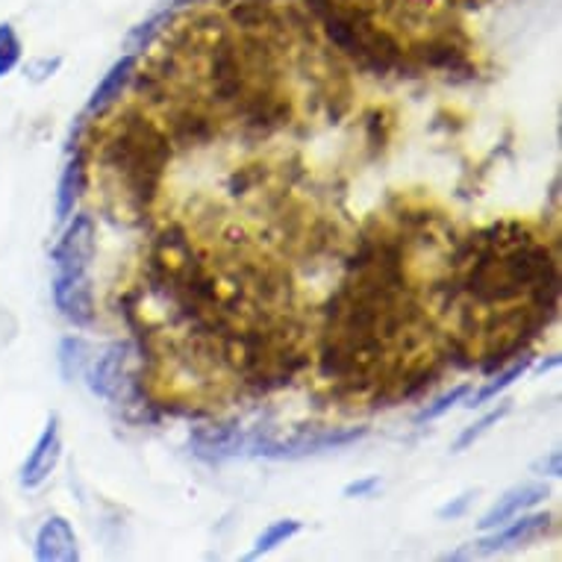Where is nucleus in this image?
I'll return each mask as SVG.
<instances>
[{
  "instance_id": "obj_19",
  "label": "nucleus",
  "mask_w": 562,
  "mask_h": 562,
  "mask_svg": "<svg viewBox=\"0 0 562 562\" xmlns=\"http://www.w3.org/2000/svg\"><path fill=\"white\" fill-rule=\"evenodd\" d=\"M509 413H513V404H509V401H501L498 409H492V413H486V415H483V418H477L474 425H469V427H465V430H462L460 439H457V442L451 445V451L453 453L469 451L471 445L477 442V439H483V436H486L488 430H492V427L498 425L501 418H507Z\"/></svg>"
},
{
  "instance_id": "obj_20",
  "label": "nucleus",
  "mask_w": 562,
  "mask_h": 562,
  "mask_svg": "<svg viewBox=\"0 0 562 562\" xmlns=\"http://www.w3.org/2000/svg\"><path fill=\"white\" fill-rule=\"evenodd\" d=\"M469 392H471L469 383H460V386H453L451 392H445V395L434 397V401H430V404H427L422 413L415 415V425H425V422H436V418H442L445 413H451L453 406L462 404V401L469 397Z\"/></svg>"
},
{
  "instance_id": "obj_27",
  "label": "nucleus",
  "mask_w": 562,
  "mask_h": 562,
  "mask_svg": "<svg viewBox=\"0 0 562 562\" xmlns=\"http://www.w3.org/2000/svg\"><path fill=\"white\" fill-rule=\"evenodd\" d=\"M536 474H542V477H562V457L560 451H551L548 457L533 462Z\"/></svg>"
},
{
  "instance_id": "obj_11",
  "label": "nucleus",
  "mask_w": 562,
  "mask_h": 562,
  "mask_svg": "<svg viewBox=\"0 0 562 562\" xmlns=\"http://www.w3.org/2000/svg\"><path fill=\"white\" fill-rule=\"evenodd\" d=\"M192 453L203 462H224L239 453H248V434L233 425L194 427Z\"/></svg>"
},
{
  "instance_id": "obj_30",
  "label": "nucleus",
  "mask_w": 562,
  "mask_h": 562,
  "mask_svg": "<svg viewBox=\"0 0 562 562\" xmlns=\"http://www.w3.org/2000/svg\"><path fill=\"white\" fill-rule=\"evenodd\" d=\"M198 3H206V0H175L177 10H180V7H198Z\"/></svg>"
},
{
  "instance_id": "obj_4",
  "label": "nucleus",
  "mask_w": 562,
  "mask_h": 562,
  "mask_svg": "<svg viewBox=\"0 0 562 562\" xmlns=\"http://www.w3.org/2000/svg\"><path fill=\"white\" fill-rule=\"evenodd\" d=\"M130 362V341H112L106 348L89 360L83 378L86 386L94 397H103V401H124V404H133V401H142L145 397V380H136L127 374Z\"/></svg>"
},
{
  "instance_id": "obj_24",
  "label": "nucleus",
  "mask_w": 562,
  "mask_h": 562,
  "mask_svg": "<svg viewBox=\"0 0 562 562\" xmlns=\"http://www.w3.org/2000/svg\"><path fill=\"white\" fill-rule=\"evenodd\" d=\"M63 68V59L59 56H42V59H30L24 65V75L30 77V83H45L50 77Z\"/></svg>"
},
{
  "instance_id": "obj_10",
  "label": "nucleus",
  "mask_w": 562,
  "mask_h": 562,
  "mask_svg": "<svg viewBox=\"0 0 562 562\" xmlns=\"http://www.w3.org/2000/svg\"><path fill=\"white\" fill-rule=\"evenodd\" d=\"M63 460V436H59V415L47 418L45 430L33 445V451L27 453V460L21 465V486L24 488H38L45 486L47 477L54 474L56 465Z\"/></svg>"
},
{
  "instance_id": "obj_26",
  "label": "nucleus",
  "mask_w": 562,
  "mask_h": 562,
  "mask_svg": "<svg viewBox=\"0 0 562 562\" xmlns=\"http://www.w3.org/2000/svg\"><path fill=\"white\" fill-rule=\"evenodd\" d=\"M380 488V477L378 474H371V477H362V480H353L345 486V498H371L374 492Z\"/></svg>"
},
{
  "instance_id": "obj_25",
  "label": "nucleus",
  "mask_w": 562,
  "mask_h": 562,
  "mask_svg": "<svg viewBox=\"0 0 562 562\" xmlns=\"http://www.w3.org/2000/svg\"><path fill=\"white\" fill-rule=\"evenodd\" d=\"M477 495H480V488H469V492H462L460 498L448 501L445 507H439V513H436V516L445 518V521H448V518H451V521L453 518H462L471 509V504L477 501Z\"/></svg>"
},
{
  "instance_id": "obj_5",
  "label": "nucleus",
  "mask_w": 562,
  "mask_h": 562,
  "mask_svg": "<svg viewBox=\"0 0 562 562\" xmlns=\"http://www.w3.org/2000/svg\"><path fill=\"white\" fill-rule=\"evenodd\" d=\"M406 59H413L415 71L430 68L448 80H474L477 77V65L469 56V38L462 36L460 30H442L434 36L418 38L406 50Z\"/></svg>"
},
{
  "instance_id": "obj_17",
  "label": "nucleus",
  "mask_w": 562,
  "mask_h": 562,
  "mask_svg": "<svg viewBox=\"0 0 562 562\" xmlns=\"http://www.w3.org/2000/svg\"><path fill=\"white\" fill-rule=\"evenodd\" d=\"M171 21H175V10H162L157 12V15H150L148 21L136 24V27L127 33L130 54H142V50H148L159 36H166V30L171 27Z\"/></svg>"
},
{
  "instance_id": "obj_29",
  "label": "nucleus",
  "mask_w": 562,
  "mask_h": 562,
  "mask_svg": "<svg viewBox=\"0 0 562 562\" xmlns=\"http://www.w3.org/2000/svg\"><path fill=\"white\" fill-rule=\"evenodd\" d=\"M339 3H350V7H374V0H339Z\"/></svg>"
},
{
  "instance_id": "obj_12",
  "label": "nucleus",
  "mask_w": 562,
  "mask_h": 562,
  "mask_svg": "<svg viewBox=\"0 0 562 562\" xmlns=\"http://www.w3.org/2000/svg\"><path fill=\"white\" fill-rule=\"evenodd\" d=\"M136 68H138L136 54H124L121 59H115L110 71L101 77V83L94 86L89 103H86V119L89 121L103 119V115H106V112H110L112 106L124 98V92L130 89V80H133V75H136Z\"/></svg>"
},
{
  "instance_id": "obj_14",
  "label": "nucleus",
  "mask_w": 562,
  "mask_h": 562,
  "mask_svg": "<svg viewBox=\"0 0 562 562\" xmlns=\"http://www.w3.org/2000/svg\"><path fill=\"white\" fill-rule=\"evenodd\" d=\"M38 562H77L80 548H77V533L71 521L63 516H50L38 527L36 544H33Z\"/></svg>"
},
{
  "instance_id": "obj_6",
  "label": "nucleus",
  "mask_w": 562,
  "mask_h": 562,
  "mask_svg": "<svg viewBox=\"0 0 562 562\" xmlns=\"http://www.w3.org/2000/svg\"><path fill=\"white\" fill-rule=\"evenodd\" d=\"M162 112H166V133L177 148H201L218 133V112L203 103L201 92H192V98H183L180 92L177 101Z\"/></svg>"
},
{
  "instance_id": "obj_3",
  "label": "nucleus",
  "mask_w": 562,
  "mask_h": 562,
  "mask_svg": "<svg viewBox=\"0 0 562 562\" xmlns=\"http://www.w3.org/2000/svg\"><path fill=\"white\" fill-rule=\"evenodd\" d=\"M369 436V427H315L301 430L289 439H277L268 430L257 427L248 434L250 457H268V460H301L322 451H339L348 445H357Z\"/></svg>"
},
{
  "instance_id": "obj_23",
  "label": "nucleus",
  "mask_w": 562,
  "mask_h": 562,
  "mask_svg": "<svg viewBox=\"0 0 562 562\" xmlns=\"http://www.w3.org/2000/svg\"><path fill=\"white\" fill-rule=\"evenodd\" d=\"M366 138H369L371 150H383L389 142V115L386 110H371L366 115Z\"/></svg>"
},
{
  "instance_id": "obj_15",
  "label": "nucleus",
  "mask_w": 562,
  "mask_h": 562,
  "mask_svg": "<svg viewBox=\"0 0 562 562\" xmlns=\"http://www.w3.org/2000/svg\"><path fill=\"white\" fill-rule=\"evenodd\" d=\"M530 362H533V357H530V350H525V357H521V360H513V362H507V366H504V369H498L495 371V374H488V383L483 389H477V392H474V395L469 397V404L465 406H471V409H477V406H483V404H488V401H495V397L501 395V392H507L509 386H513V383H516V380H521L527 374V369H530Z\"/></svg>"
},
{
  "instance_id": "obj_1",
  "label": "nucleus",
  "mask_w": 562,
  "mask_h": 562,
  "mask_svg": "<svg viewBox=\"0 0 562 562\" xmlns=\"http://www.w3.org/2000/svg\"><path fill=\"white\" fill-rule=\"evenodd\" d=\"M92 138V154L106 171L119 177L133 206L148 210L162 189L166 166L175 157V145L166 127L150 121L142 106H130L112 121V127Z\"/></svg>"
},
{
  "instance_id": "obj_9",
  "label": "nucleus",
  "mask_w": 562,
  "mask_h": 562,
  "mask_svg": "<svg viewBox=\"0 0 562 562\" xmlns=\"http://www.w3.org/2000/svg\"><path fill=\"white\" fill-rule=\"evenodd\" d=\"M98 250V224L89 213H75L68 218L63 239L50 250L54 268H83L89 271Z\"/></svg>"
},
{
  "instance_id": "obj_22",
  "label": "nucleus",
  "mask_w": 562,
  "mask_h": 562,
  "mask_svg": "<svg viewBox=\"0 0 562 562\" xmlns=\"http://www.w3.org/2000/svg\"><path fill=\"white\" fill-rule=\"evenodd\" d=\"M266 177V166H241L239 171H233L231 180H227V192H231L233 198H245V194L254 192L257 186H262Z\"/></svg>"
},
{
  "instance_id": "obj_13",
  "label": "nucleus",
  "mask_w": 562,
  "mask_h": 562,
  "mask_svg": "<svg viewBox=\"0 0 562 562\" xmlns=\"http://www.w3.org/2000/svg\"><path fill=\"white\" fill-rule=\"evenodd\" d=\"M548 498H551V492H548L544 483H518V486L507 488V492L495 501V507L480 518L477 527L483 533H486V530H495V527L507 525L509 518H516L521 516V513H527V509L539 507V504Z\"/></svg>"
},
{
  "instance_id": "obj_21",
  "label": "nucleus",
  "mask_w": 562,
  "mask_h": 562,
  "mask_svg": "<svg viewBox=\"0 0 562 562\" xmlns=\"http://www.w3.org/2000/svg\"><path fill=\"white\" fill-rule=\"evenodd\" d=\"M21 54H24V47H21V38L15 33L12 24H0V77H7L10 71H15V65L21 63Z\"/></svg>"
},
{
  "instance_id": "obj_18",
  "label": "nucleus",
  "mask_w": 562,
  "mask_h": 562,
  "mask_svg": "<svg viewBox=\"0 0 562 562\" xmlns=\"http://www.w3.org/2000/svg\"><path fill=\"white\" fill-rule=\"evenodd\" d=\"M301 521L297 518H280V521H271V525L259 533V539L254 542V548L248 551V560H259L262 553L274 551V548H280V544H286L292 536L301 533Z\"/></svg>"
},
{
  "instance_id": "obj_8",
  "label": "nucleus",
  "mask_w": 562,
  "mask_h": 562,
  "mask_svg": "<svg viewBox=\"0 0 562 562\" xmlns=\"http://www.w3.org/2000/svg\"><path fill=\"white\" fill-rule=\"evenodd\" d=\"M553 516L551 513H521V516L509 518L507 525L495 527V533H486L480 542H474V553H498L509 548H527L536 539H544L551 533Z\"/></svg>"
},
{
  "instance_id": "obj_2",
  "label": "nucleus",
  "mask_w": 562,
  "mask_h": 562,
  "mask_svg": "<svg viewBox=\"0 0 562 562\" xmlns=\"http://www.w3.org/2000/svg\"><path fill=\"white\" fill-rule=\"evenodd\" d=\"M324 38L360 71L386 77L406 68V50L386 27H378L374 7H350L339 0H301Z\"/></svg>"
},
{
  "instance_id": "obj_7",
  "label": "nucleus",
  "mask_w": 562,
  "mask_h": 562,
  "mask_svg": "<svg viewBox=\"0 0 562 562\" xmlns=\"http://www.w3.org/2000/svg\"><path fill=\"white\" fill-rule=\"evenodd\" d=\"M54 304L65 322L75 327H92L98 306H94L92 277L83 268H56L54 274Z\"/></svg>"
},
{
  "instance_id": "obj_28",
  "label": "nucleus",
  "mask_w": 562,
  "mask_h": 562,
  "mask_svg": "<svg viewBox=\"0 0 562 562\" xmlns=\"http://www.w3.org/2000/svg\"><path fill=\"white\" fill-rule=\"evenodd\" d=\"M448 7H465V10H474V7H483L488 0H445Z\"/></svg>"
},
{
  "instance_id": "obj_16",
  "label": "nucleus",
  "mask_w": 562,
  "mask_h": 562,
  "mask_svg": "<svg viewBox=\"0 0 562 562\" xmlns=\"http://www.w3.org/2000/svg\"><path fill=\"white\" fill-rule=\"evenodd\" d=\"M56 360H59V371H63L65 383H71L75 378H80L92 360V345L83 339V336H65L59 341V350H56Z\"/></svg>"
}]
</instances>
